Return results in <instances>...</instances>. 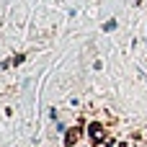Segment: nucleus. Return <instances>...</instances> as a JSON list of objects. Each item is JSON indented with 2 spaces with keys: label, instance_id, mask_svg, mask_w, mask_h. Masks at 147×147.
Segmentation results:
<instances>
[{
  "label": "nucleus",
  "instance_id": "nucleus-1",
  "mask_svg": "<svg viewBox=\"0 0 147 147\" xmlns=\"http://www.w3.org/2000/svg\"><path fill=\"white\" fill-rule=\"evenodd\" d=\"M90 137H93V140H103V129H101L98 124H93V127H90Z\"/></svg>",
  "mask_w": 147,
  "mask_h": 147
},
{
  "label": "nucleus",
  "instance_id": "nucleus-2",
  "mask_svg": "<svg viewBox=\"0 0 147 147\" xmlns=\"http://www.w3.org/2000/svg\"><path fill=\"white\" fill-rule=\"evenodd\" d=\"M75 137H78V129H72V132L67 134V145H72V142H75Z\"/></svg>",
  "mask_w": 147,
  "mask_h": 147
}]
</instances>
